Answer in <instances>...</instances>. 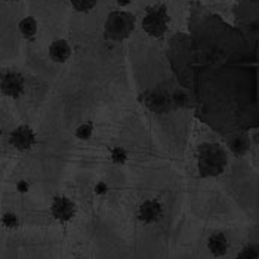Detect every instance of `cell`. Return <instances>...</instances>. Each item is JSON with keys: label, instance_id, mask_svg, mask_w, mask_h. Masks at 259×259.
Masks as SVG:
<instances>
[{"label": "cell", "instance_id": "cell-1", "mask_svg": "<svg viewBox=\"0 0 259 259\" xmlns=\"http://www.w3.org/2000/svg\"><path fill=\"white\" fill-rule=\"evenodd\" d=\"M227 153L218 144L206 142L200 145L197 166H199L200 177L203 178H213L221 175L227 167Z\"/></svg>", "mask_w": 259, "mask_h": 259}, {"label": "cell", "instance_id": "cell-2", "mask_svg": "<svg viewBox=\"0 0 259 259\" xmlns=\"http://www.w3.org/2000/svg\"><path fill=\"white\" fill-rule=\"evenodd\" d=\"M135 28V17L126 11H113L104 24V37L108 41H123Z\"/></svg>", "mask_w": 259, "mask_h": 259}, {"label": "cell", "instance_id": "cell-3", "mask_svg": "<svg viewBox=\"0 0 259 259\" xmlns=\"http://www.w3.org/2000/svg\"><path fill=\"white\" fill-rule=\"evenodd\" d=\"M169 21L170 18H169L166 5L160 3V5L150 6L147 8L145 15L142 18V30L151 37L161 39L169 28Z\"/></svg>", "mask_w": 259, "mask_h": 259}, {"label": "cell", "instance_id": "cell-4", "mask_svg": "<svg viewBox=\"0 0 259 259\" xmlns=\"http://www.w3.org/2000/svg\"><path fill=\"white\" fill-rule=\"evenodd\" d=\"M24 77L17 71H6L0 74V92L9 98H20L24 94Z\"/></svg>", "mask_w": 259, "mask_h": 259}, {"label": "cell", "instance_id": "cell-5", "mask_svg": "<svg viewBox=\"0 0 259 259\" xmlns=\"http://www.w3.org/2000/svg\"><path fill=\"white\" fill-rule=\"evenodd\" d=\"M144 105L151 111V113H166L174 107V98H170L167 94L161 91H150L142 95Z\"/></svg>", "mask_w": 259, "mask_h": 259}, {"label": "cell", "instance_id": "cell-6", "mask_svg": "<svg viewBox=\"0 0 259 259\" xmlns=\"http://www.w3.org/2000/svg\"><path fill=\"white\" fill-rule=\"evenodd\" d=\"M137 217L141 224H145V225L156 224L163 218V206L159 200L156 199L144 200L138 207Z\"/></svg>", "mask_w": 259, "mask_h": 259}, {"label": "cell", "instance_id": "cell-7", "mask_svg": "<svg viewBox=\"0 0 259 259\" xmlns=\"http://www.w3.org/2000/svg\"><path fill=\"white\" fill-rule=\"evenodd\" d=\"M9 142L18 151H28L36 144V134L30 126L22 124V126H18L17 129H14L11 132Z\"/></svg>", "mask_w": 259, "mask_h": 259}, {"label": "cell", "instance_id": "cell-8", "mask_svg": "<svg viewBox=\"0 0 259 259\" xmlns=\"http://www.w3.org/2000/svg\"><path fill=\"white\" fill-rule=\"evenodd\" d=\"M51 213L55 220L60 221V222H68L76 215V204L73 200L65 197V196H58L52 201Z\"/></svg>", "mask_w": 259, "mask_h": 259}, {"label": "cell", "instance_id": "cell-9", "mask_svg": "<svg viewBox=\"0 0 259 259\" xmlns=\"http://www.w3.org/2000/svg\"><path fill=\"white\" fill-rule=\"evenodd\" d=\"M49 57H51V60L60 62V64L68 61V58L71 57V48H70L68 41L62 39L52 41V45L49 46Z\"/></svg>", "mask_w": 259, "mask_h": 259}, {"label": "cell", "instance_id": "cell-10", "mask_svg": "<svg viewBox=\"0 0 259 259\" xmlns=\"http://www.w3.org/2000/svg\"><path fill=\"white\" fill-rule=\"evenodd\" d=\"M207 249L213 256H224L228 250V239L224 233L217 231L207 239Z\"/></svg>", "mask_w": 259, "mask_h": 259}, {"label": "cell", "instance_id": "cell-11", "mask_svg": "<svg viewBox=\"0 0 259 259\" xmlns=\"http://www.w3.org/2000/svg\"><path fill=\"white\" fill-rule=\"evenodd\" d=\"M20 28L21 34L28 40H33L37 34V21L34 20L33 17H25L24 20L20 21Z\"/></svg>", "mask_w": 259, "mask_h": 259}, {"label": "cell", "instance_id": "cell-12", "mask_svg": "<svg viewBox=\"0 0 259 259\" xmlns=\"http://www.w3.org/2000/svg\"><path fill=\"white\" fill-rule=\"evenodd\" d=\"M110 157H111V161L114 164H119V166H123L127 159H129V153L123 148V147H114L111 148L110 151Z\"/></svg>", "mask_w": 259, "mask_h": 259}, {"label": "cell", "instance_id": "cell-13", "mask_svg": "<svg viewBox=\"0 0 259 259\" xmlns=\"http://www.w3.org/2000/svg\"><path fill=\"white\" fill-rule=\"evenodd\" d=\"M230 148H231V151L234 153V154H244L246 151H247V148H249V141L246 140L244 137H239V138H236V140H233L230 142Z\"/></svg>", "mask_w": 259, "mask_h": 259}, {"label": "cell", "instance_id": "cell-14", "mask_svg": "<svg viewBox=\"0 0 259 259\" xmlns=\"http://www.w3.org/2000/svg\"><path fill=\"white\" fill-rule=\"evenodd\" d=\"M237 258L240 259H258L259 258V244H255V243H250L247 246H244L241 249Z\"/></svg>", "mask_w": 259, "mask_h": 259}, {"label": "cell", "instance_id": "cell-15", "mask_svg": "<svg viewBox=\"0 0 259 259\" xmlns=\"http://www.w3.org/2000/svg\"><path fill=\"white\" fill-rule=\"evenodd\" d=\"M92 135H94V123L92 121H86L76 129V138L81 141L89 140Z\"/></svg>", "mask_w": 259, "mask_h": 259}, {"label": "cell", "instance_id": "cell-16", "mask_svg": "<svg viewBox=\"0 0 259 259\" xmlns=\"http://www.w3.org/2000/svg\"><path fill=\"white\" fill-rule=\"evenodd\" d=\"M71 2V6L77 11V12H89L92 11L98 0H70Z\"/></svg>", "mask_w": 259, "mask_h": 259}, {"label": "cell", "instance_id": "cell-17", "mask_svg": "<svg viewBox=\"0 0 259 259\" xmlns=\"http://www.w3.org/2000/svg\"><path fill=\"white\" fill-rule=\"evenodd\" d=\"M2 224L6 227V228H17L18 227V224H20V221L17 218V215L15 213H5L3 217H2Z\"/></svg>", "mask_w": 259, "mask_h": 259}, {"label": "cell", "instance_id": "cell-18", "mask_svg": "<svg viewBox=\"0 0 259 259\" xmlns=\"http://www.w3.org/2000/svg\"><path fill=\"white\" fill-rule=\"evenodd\" d=\"M107 191H108V184L107 182H104V181L97 182V185H95V194L104 196V194H107Z\"/></svg>", "mask_w": 259, "mask_h": 259}, {"label": "cell", "instance_id": "cell-19", "mask_svg": "<svg viewBox=\"0 0 259 259\" xmlns=\"http://www.w3.org/2000/svg\"><path fill=\"white\" fill-rule=\"evenodd\" d=\"M17 190H18L20 193H27V191L30 190V185H28V182H27V181L22 180L17 184Z\"/></svg>", "mask_w": 259, "mask_h": 259}, {"label": "cell", "instance_id": "cell-20", "mask_svg": "<svg viewBox=\"0 0 259 259\" xmlns=\"http://www.w3.org/2000/svg\"><path fill=\"white\" fill-rule=\"evenodd\" d=\"M132 0H117V5L119 6H127Z\"/></svg>", "mask_w": 259, "mask_h": 259}, {"label": "cell", "instance_id": "cell-21", "mask_svg": "<svg viewBox=\"0 0 259 259\" xmlns=\"http://www.w3.org/2000/svg\"><path fill=\"white\" fill-rule=\"evenodd\" d=\"M12 2H17V0H12Z\"/></svg>", "mask_w": 259, "mask_h": 259}]
</instances>
